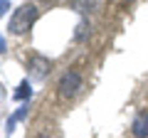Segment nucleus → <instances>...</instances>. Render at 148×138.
<instances>
[{
    "label": "nucleus",
    "mask_w": 148,
    "mask_h": 138,
    "mask_svg": "<svg viewBox=\"0 0 148 138\" xmlns=\"http://www.w3.org/2000/svg\"><path fill=\"white\" fill-rule=\"evenodd\" d=\"M35 15H37V8H35V5H22L20 10H15V15L10 17V32L22 35L25 30H30Z\"/></svg>",
    "instance_id": "1"
},
{
    "label": "nucleus",
    "mask_w": 148,
    "mask_h": 138,
    "mask_svg": "<svg viewBox=\"0 0 148 138\" xmlns=\"http://www.w3.org/2000/svg\"><path fill=\"white\" fill-rule=\"evenodd\" d=\"M133 138H148V111H141L131 123Z\"/></svg>",
    "instance_id": "3"
},
{
    "label": "nucleus",
    "mask_w": 148,
    "mask_h": 138,
    "mask_svg": "<svg viewBox=\"0 0 148 138\" xmlns=\"http://www.w3.org/2000/svg\"><path fill=\"white\" fill-rule=\"evenodd\" d=\"M57 89H59V94L62 96H74V94H79V89H82V74L79 72H74V69H67L62 74V79H59V84H57Z\"/></svg>",
    "instance_id": "2"
}]
</instances>
